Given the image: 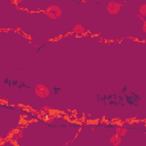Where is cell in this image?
<instances>
[{
  "instance_id": "ba28073f",
  "label": "cell",
  "mask_w": 146,
  "mask_h": 146,
  "mask_svg": "<svg viewBox=\"0 0 146 146\" xmlns=\"http://www.w3.org/2000/svg\"><path fill=\"white\" fill-rule=\"evenodd\" d=\"M9 1H10L13 5H15V6H18L19 3H22V2H23V0H9Z\"/></svg>"
},
{
  "instance_id": "277c9868",
  "label": "cell",
  "mask_w": 146,
  "mask_h": 146,
  "mask_svg": "<svg viewBox=\"0 0 146 146\" xmlns=\"http://www.w3.org/2000/svg\"><path fill=\"white\" fill-rule=\"evenodd\" d=\"M121 141H122L121 136H119L117 133H115V135H113V136L110 137V143H111L113 146H119V145L121 144Z\"/></svg>"
},
{
  "instance_id": "3957f363",
  "label": "cell",
  "mask_w": 146,
  "mask_h": 146,
  "mask_svg": "<svg viewBox=\"0 0 146 146\" xmlns=\"http://www.w3.org/2000/svg\"><path fill=\"white\" fill-rule=\"evenodd\" d=\"M121 6L122 5L116 2V1H110L107 3V6H106V10L111 15H116V14H119V11L121 9Z\"/></svg>"
},
{
  "instance_id": "7c38bea8",
  "label": "cell",
  "mask_w": 146,
  "mask_h": 146,
  "mask_svg": "<svg viewBox=\"0 0 146 146\" xmlns=\"http://www.w3.org/2000/svg\"><path fill=\"white\" fill-rule=\"evenodd\" d=\"M137 17H138V18H140L141 21H145V17H144V16H141L140 14H138V15H137Z\"/></svg>"
},
{
  "instance_id": "7a4b0ae2",
  "label": "cell",
  "mask_w": 146,
  "mask_h": 146,
  "mask_svg": "<svg viewBox=\"0 0 146 146\" xmlns=\"http://www.w3.org/2000/svg\"><path fill=\"white\" fill-rule=\"evenodd\" d=\"M34 94L39 97V98H46L50 95V90L48 87H46L42 83H39L34 87Z\"/></svg>"
},
{
  "instance_id": "30bf717a",
  "label": "cell",
  "mask_w": 146,
  "mask_h": 146,
  "mask_svg": "<svg viewBox=\"0 0 146 146\" xmlns=\"http://www.w3.org/2000/svg\"><path fill=\"white\" fill-rule=\"evenodd\" d=\"M50 110H52L50 106H43V107H42V111H43V112H48V111H50Z\"/></svg>"
},
{
  "instance_id": "6da1fadb",
  "label": "cell",
  "mask_w": 146,
  "mask_h": 146,
  "mask_svg": "<svg viewBox=\"0 0 146 146\" xmlns=\"http://www.w3.org/2000/svg\"><path fill=\"white\" fill-rule=\"evenodd\" d=\"M43 13H44V15H46L47 17H49L50 19H57V18H59L60 15H62V9H60V7L57 6V5H50V6H48V7L46 8V10H44Z\"/></svg>"
},
{
  "instance_id": "9c48e42d",
  "label": "cell",
  "mask_w": 146,
  "mask_h": 146,
  "mask_svg": "<svg viewBox=\"0 0 146 146\" xmlns=\"http://www.w3.org/2000/svg\"><path fill=\"white\" fill-rule=\"evenodd\" d=\"M23 136H24L23 130H19V131L16 132V137H17V138H23Z\"/></svg>"
},
{
  "instance_id": "8992f818",
  "label": "cell",
  "mask_w": 146,
  "mask_h": 146,
  "mask_svg": "<svg viewBox=\"0 0 146 146\" xmlns=\"http://www.w3.org/2000/svg\"><path fill=\"white\" fill-rule=\"evenodd\" d=\"M115 132H116L119 136L123 137V136L127 135L128 130H127V128H124V127H116V128H115Z\"/></svg>"
},
{
  "instance_id": "52a82bcc",
  "label": "cell",
  "mask_w": 146,
  "mask_h": 146,
  "mask_svg": "<svg viewBox=\"0 0 146 146\" xmlns=\"http://www.w3.org/2000/svg\"><path fill=\"white\" fill-rule=\"evenodd\" d=\"M139 14L141 15V16H144V17H146V3H143L140 7H139Z\"/></svg>"
},
{
  "instance_id": "5b68a950",
  "label": "cell",
  "mask_w": 146,
  "mask_h": 146,
  "mask_svg": "<svg viewBox=\"0 0 146 146\" xmlns=\"http://www.w3.org/2000/svg\"><path fill=\"white\" fill-rule=\"evenodd\" d=\"M73 33H75V34H82V33H84V27L81 24H75L73 26Z\"/></svg>"
},
{
  "instance_id": "8fae6325",
  "label": "cell",
  "mask_w": 146,
  "mask_h": 146,
  "mask_svg": "<svg viewBox=\"0 0 146 146\" xmlns=\"http://www.w3.org/2000/svg\"><path fill=\"white\" fill-rule=\"evenodd\" d=\"M143 31H144V33H146V22L145 21L143 23Z\"/></svg>"
}]
</instances>
